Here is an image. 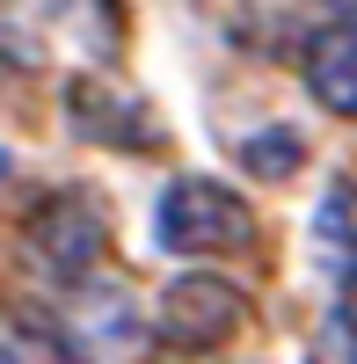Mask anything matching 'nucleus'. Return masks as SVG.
I'll return each mask as SVG.
<instances>
[{
	"label": "nucleus",
	"mask_w": 357,
	"mask_h": 364,
	"mask_svg": "<svg viewBox=\"0 0 357 364\" xmlns=\"http://www.w3.org/2000/svg\"><path fill=\"white\" fill-rule=\"evenodd\" d=\"M154 248L190 262V269H212L219 255H248L255 248V204L219 175H175L154 204Z\"/></svg>",
	"instance_id": "nucleus-1"
},
{
	"label": "nucleus",
	"mask_w": 357,
	"mask_h": 364,
	"mask_svg": "<svg viewBox=\"0 0 357 364\" xmlns=\"http://www.w3.org/2000/svg\"><path fill=\"white\" fill-rule=\"evenodd\" d=\"M248 321H255V299L219 269H175L154 291V343L183 364L219 357L233 336H248Z\"/></svg>",
	"instance_id": "nucleus-2"
},
{
	"label": "nucleus",
	"mask_w": 357,
	"mask_h": 364,
	"mask_svg": "<svg viewBox=\"0 0 357 364\" xmlns=\"http://www.w3.org/2000/svg\"><path fill=\"white\" fill-rule=\"evenodd\" d=\"M22 248L66 291L87 284V277H102V255H110V204H102V190H87V182L44 190L29 204V219H22Z\"/></svg>",
	"instance_id": "nucleus-3"
},
{
	"label": "nucleus",
	"mask_w": 357,
	"mask_h": 364,
	"mask_svg": "<svg viewBox=\"0 0 357 364\" xmlns=\"http://www.w3.org/2000/svg\"><path fill=\"white\" fill-rule=\"evenodd\" d=\"M299 80H307V95L329 117L357 124V8L321 15L299 37Z\"/></svg>",
	"instance_id": "nucleus-4"
},
{
	"label": "nucleus",
	"mask_w": 357,
	"mask_h": 364,
	"mask_svg": "<svg viewBox=\"0 0 357 364\" xmlns=\"http://www.w3.org/2000/svg\"><path fill=\"white\" fill-rule=\"evenodd\" d=\"M73 336L80 357H102V350H132L146 328H154V314H139V299L117 284V277H87L66 291V321H58Z\"/></svg>",
	"instance_id": "nucleus-5"
},
{
	"label": "nucleus",
	"mask_w": 357,
	"mask_h": 364,
	"mask_svg": "<svg viewBox=\"0 0 357 364\" xmlns=\"http://www.w3.org/2000/svg\"><path fill=\"white\" fill-rule=\"evenodd\" d=\"M314 255L336 291L357 284V175H329V190L314 204Z\"/></svg>",
	"instance_id": "nucleus-6"
},
{
	"label": "nucleus",
	"mask_w": 357,
	"mask_h": 364,
	"mask_svg": "<svg viewBox=\"0 0 357 364\" xmlns=\"http://www.w3.org/2000/svg\"><path fill=\"white\" fill-rule=\"evenodd\" d=\"M241 161H248V175H262V182H284L292 168L307 161V139L292 132V124H270V132H248V139H241Z\"/></svg>",
	"instance_id": "nucleus-7"
},
{
	"label": "nucleus",
	"mask_w": 357,
	"mask_h": 364,
	"mask_svg": "<svg viewBox=\"0 0 357 364\" xmlns=\"http://www.w3.org/2000/svg\"><path fill=\"white\" fill-rule=\"evenodd\" d=\"M8 364H87L80 350H73V336L66 328H44V321H8Z\"/></svg>",
	"instance_id": "nucleus-8"
},
{
	"label": "nucleus",
	"mask_w": 357,
	"mask_h": 364,
	"mask_svg": "<svg viewBox=\"0 0 357 364\" xmlns=\"http://www.w3.org/2000/svg\"><path fill=\"white\" fill-rule=\"evenodd\" d=\"M329 343H336L343 364H357V284L336 291V306H329Z\"/></svg>",
	"instance_id": "nucleus-9"
},
{
	"label": "nucleus",
	"mask_w": 357,
	"mask_h": 364,
	"mask_svg": "<svg viewBox=\"0 0 357 364\" xmlns=\"http://www.w3.org/2000/svg\"><path fill=\"white\" fill-rule=\"evenodd\" d=\"M204 364H219V357H204Z\"/></svg>",
	"instance_id": "nucleus-10"
}]
</instances>
